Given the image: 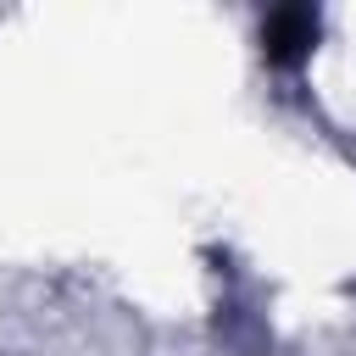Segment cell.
<instances>
[{
    "label": "cell",
    "instance_id": "6da1fadb",
    "mask_svg": "<svg viewBox=\"0 0 356 356\" xmlns=\"http://www.w3.org/2000/svg\"><path fill=\"white\" fill-rule=\"evenodd\" d=\"M323 33V17L312 6H278L261 17V56L267 67H300Z\"/></svg>",
    "mask_w": 356,
    "mask_h": 356
}]
</instances>
